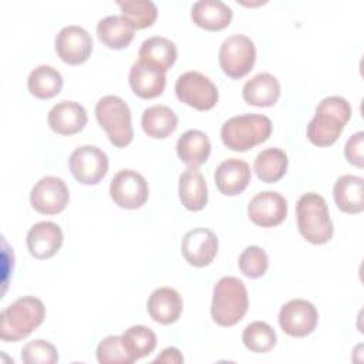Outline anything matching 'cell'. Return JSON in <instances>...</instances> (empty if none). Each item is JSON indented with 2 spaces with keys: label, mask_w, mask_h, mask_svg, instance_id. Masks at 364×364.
Returning a JSON list of instances; mask_svg holds the SVG:
<instances>
[{
  "label": "cell",
  "mask_w": 364,
  "mask_h": 364,
  "mask_svg": "<svg viewBox=\"0 0 364 364\" xmlns=\"http://www.w3.org/2000/svg\"><path fill=\"white\" fill-rule=\"evenodd\" d=\"M351 117L350 102L340 95L323 98L307 124V138L317 146L333 145Z\"/></svg>",
  "instance_id": "1"
},
{
  "label": "cell",
  "mask_w": 364,
  "mask_h": 364,
  "mask_svg": "<svg viewBox=\"0 0 364 364\" xmlns=\"http://www.w3.org/2000/svg\"><path fill=\"white\" fill-rule=\"evenodd\" d=\"M46 317L43 301L33 296L17 299L0 313V338L18 341L36 330Z\"/></svg>",
  "instance_id": "2"
},
{
  "label": "cell",
  "mask_w": 364,
  "mask_h": 364,
  "mask_svg": "<svg viewBox=\"0 0 364 364\" xmlns=\"http://www.w3.org/2000/svg\"><path fill=\"white\" fill-rule=\"evenodd\" d=\"M249 307L245 283L235 276L222 277L213 287L210 314L216 324L230 327L239 323Z\"/></svg>",
  "instance_id": "3"
},
{
  "label": "cell",
  "mask_w": 364,
  "mask_h": 364,
  "mask_svg": "<svg viewBox=\"0 0 364 364\" xmlns=\"http://www.w3.org/2000/svg\"><path fill=\"white\" fill-rule=\"evenodd\" d=\"M272 121L262 114H242L229 118L220 128L225 146L232 151L245 152L269 139Z\"/></svg>",
  "instance_id": "4"
},
{
  "label": "cell",
  "mask_w": 364,
  "mask_h": 364,
  "mask_svg": "<svg viewBox=\"0 0 364 364\" xmlns=\"http://www.w3.org/2000/svg\"><path fill=\"white\" fill-rule=\"evenodd\" d=\"M297 228L313 245H324L333 236V223L324 198L316 192L303 193L296 205Z\"/></svg>",
  "instance_id": "5"
},
{
  "label": "cell",
  "mask_w": 364,
  "mask_h": 364,
  "mask_svg": "<svg viewBox=\"0 0 364 364\" xmlns=\"http://www.w3.org/2000/svg\"><path fill=\"white\" fill-rule=\"evenodd\" d=\"M95 117L114 146L124 148L131 144L134 139L131 109L122 98L117 95L100 98L95 104Z\"/></svg>",
  "instance_id": "6"
},
{
  "label": "cell",
  "mask_w": 364,
  "mask_h": 364,
  "mask_svg": "<svg viewBox=\"0 0 364 364\" xmlns=\"http://www.w3.org/2000/svg\"><path fill=\"white\" fill-rule=\"evenodd\" d=\"M256 61V48L253 41L243 34H233L223 40L219 48V65L222 71L239 80L245 77Z\"/></svg>",
  "instance_id": "7"
},
{
  "label": "cell",
  "mask_w": 364,
  "mask_h": 364,
  "mask_svg": "<svg viewBox=\"0 0 364 364\" xmlns=\"http://www.w3.org/2000/svg\"><path fill=\"white\" fill-rule=\"evenodd\" d=\"M175 94L179 101L198 109L208 111L218 102L216 85L199 71H186L175 82Z\"/></svg>",
  "instance_id": "8"
},
{
  "label": "cell",
  "mask_w": 364,
  "mask_h": 364,
  "mask_svg": "<svg viewBox=\"0 0 364 364\" xmlns=\"http://www.w3.org/2000/svg\"><path fill=\"white\" fill-rule=\"evenodd\" d=\"M68 165L80 183L95 185L108 172V156L95 145H81L71 152Z\"/></svg>",
  "instance_id": "9"
},
{
  "label": "cell",
  "mask_w": 364,
  "mask_h": 364,
  "mask_svg": "<svg viewBox=\"0 0 364 364\" xmlns=\"http://www.w3.org/2000/svg\"><path fill=\"white\" fill-rule=\"evenodd\" d=\"M111 199L124 209L141 208L149 195L145 178L134 169H122L114 175L109 183Z\"/></svg>",
  "instance_id": "10"
},
{
  "label": "cell",
  "mask_w": 364,
  "mask_h": 364,
  "mask_svg": "<svg viewBox=\"0 0 364 364\" xmlns=\"http://www.w3.org/2000/svg\"><path fill=\"white\" fill-rule=\"evenodd\" d=\"M70 192L65 182L57 176H44L31 188L30 203L43 215H55L65 209Z\"/></svg>",
  "instance_id": "11"
},
{
  "label": "cell",
  "mask_w": 364,
  "mask_h": 364,
  "mask_svg": "<svg viewBox=\"0 0 364 364\" xmlns=\"http://www.w3.org/2000/svg\"><path fill=\"white\" fill-rule=\"evenodd\" d=\"M318 313L313 303L304 299H293L282 306L279 311V324L282 330L291 337H306L317 326Z\"/></svg>",
  "instance_id": "12"
},
{
  "label": "cell",
  "mask_w": 364,
  "mask_h": 364,
  "mask_svg": "<svg viewBox=\"0 0 364 364\" xmlns=\"http://www.w3.org/2000/svg\"><path fill=\"white\" fill-rule=\"evenodd\" d=\"M55 51L70 65L82 64L91 55L92 38L81 26H65L55 36Z\"/></svg>",
  "instance_id": "13"
},
{
  "label": "cell",
  "mask_w": 364,
  "mask_h": 364,
  "mask_svg": "<svg viewBox=\"0 0 364 364\" xmlns=\"http://www.w3.org/2000/svg\"><path fill=\"white\" fill-rule=\"evenodd\" d=\"M250 220L262 228H273L280 225L287 215L286 199L273 191L256 193L247 206Z\"/></svg>",
  "instance_id": "14"
},
{
  "label": "cell",
  "mask_w": 364,
  "mask_h": 364,
  "mask_svg": "<svg viewBox=\"0 0 364 364\" xmlns=\"http://www.w3.org/2000/svg\"><path fill=\"white\" fill-rule=\"evenodd\" d=\"M219 249L216 235L206 228L189 230L181 243V252L185 260L195 267H205L212 263Z\"/></svg>",
  "instance_id": "15"
},
{
  "label": "cell",
  "mask_w": 364,
  "mask_h": 364,
  "mask_svg": "<svg viewBox=\"0 0 364 364\" xmlns=\"http://www.w3.org/2000/svg\"><path fill=\"white\" fill-rule=\"evenodd\" d=\"M63 239V230L57 223L43 220L30 228L26 242L33 257L50 259L60 250Z\"/></svg>",
  "instance_id": "16"
},
{
  "label": "cell",
  "mask_w": 364,
  "mask_h": 364,
  "mask_svg": "<svg viewBox=\"0 0 364 364\" xmlns=\"http://www.w3.org/2000/svg\"><path fill=\"white\" fill-rule=\"evenodd\" d=\"M128 80L132 91L144 100L161 95L166 85L165 73L141 60L135 61L131 65Z\"/></svg>",
  "instance_id": "17"
},
{
  "label": "cell",
  "mask_w": 364,
  "mask_h": 364,
  "mask_svg": "<svg viewBox=\"0 0 364 364\" xmlns=\"http://www.w3.org/2000/svg\"><path fill=\"white\" fill-rule=\"evenodd\" d=\"M250 168L247 162L229 158L220 162L215 169V183L220 193L228 196L239 195L250 182Z\"/></svg>",
  "instance_id": "18"
},
{
  "label": "cell",
  "mask_w": 364,
  "mask_h": 364,
  "mask_svg": "<svg viewBox=\"0 0 364 364\" xmlns=\"http://www.w3.org/2000/svg\"><path fill=\"white\" fill-rule=\"evenodd\" d=\"M87 119L85 108L75 101H61L55 104L47 115L50 128L60 135L80 132L85 127Z\"/></svg>",
  "instance_id": "19"
},
{
  "label": "cell",
  "mask_w": 364,
  "mask_h": 364,
  "mask_svg": "<svg viewBox=\"0 0 364 364\" xmlns=\"http://www.w3.org/2000/svg\"><path fill=\"white\" fill-rule=\"evenodd\" d=\"M146 309L154 321L159 324H172L181 317L183 301L175 289L158 287L151 293Z\"/></svg>",
  "instance_id": "20"
},
{
  "label": "cell",
  "mask_w": 364,
  "mask_h": 364,
  "mask_svg": "<svg viewBox=\"0 0 364 364\" xmlns=\"http://www.w3.org/2000/svg\"><path fill=\"white\" fill-rule=\"evenodd\" d=\"M232 9L222 0H198L191 9L193 23L209 31H219L229 26Z\"/></svg>",
  "instance_id": "21"
},
{
  "label": "cell",
  "mask_w": 364,
  "mask_h": 364,
  "mask_svg": "<svg viewBox=\"0 0 364 364\" xmlns=\"http://www.w3.org/2000/svg\"><path fill=\"white\" fill-rule=\"evenodd\" d=\"M333 198L337 208L346 213H360L364 210V181L357 175L340 176L333 188Z\"/></svg>",
  "instance_id": "22"
},
{
  "label": "cell",
  "mask_w": 364,
  "mask_h": 364,
  "mask_svg": "<svg viewBox=\"0 0 364 364\" xmlns=\"http://www.w3.org/2000/svg\"><path fill=\"white\" fill-rule=\"evenodd\" d=\"M242 97L249 105L272 107L280 97V84L270 73H259L245 82Z\"/></svg>",
  "instance_id": "23"
},
{
  "label": "cell",
  "mask_w": 364,
  "mask_h": 364,
  "mask_svg": "<svg viewBox=\"0 0 364 364\" xmlns=\"http://www.w3.org/2000/svg\"><path fill=\"white\" fill-rule=\"evenodd\" d=\"M176 154L186 166L198 168L203 165L210 155V141L205 132L188 129L178 138Z\"/></svg>",
  "instance_id": "24"
},
{
  "label": "cell",
  "mask_w": 364,
  "mask_h": 364,
  "mask_svg": "<svg viewBox=\"0 0 364 364\" xmlns=\"http://www.w3.org/2000/svg\"><path fill=\"white\" fill-rule=\"evenodd\" d=\"M182 205L189 210H200L208 203V188L203 175L196 168L185 169L179 176L178 188Z\"/></svg>",
  "instance_id": "25"
},
{
  "label": "cell",
  "mask_w": 364,
  "mask_h": 364,
  "mask_svg": "<svg viewBox=\"0 0 364 364\" xmlns=\"http://www.w3.org/2000/svg\"><path fill=\"white\" fill-rule=\"evenodd\" d=\"M135 27L124 16H107L97 24L98 38L109 48L121 50L129 46Z\"/></svg>",
  "instance_id": "26"
},
{
  "label": "cell",
  "mask_w": 364,
  "mask_h": 364,
  "mask_svg": "<svg viewBox=\"0 0 364 364\" xmlns=\"http://www.w3.org/2000/svg\"><path fill=\"white\" fill-rule=\"evenodd\" d=\"M138 57L141 61L148 63L165 73L176 61L178 51L176 46L169 38L154 36L142 41Z\"/></svg>",
  "instance_id": "27"
},
{
  "label": "cell",
  "mask_w": 364,
  "mask_h": 364,
  "mask_svg": "<svg viewBox=\"0 0 364 364\" xmlns=\"http://www.w3.org/2000/svg\"><path fill=\"white\" fill-rule=\"evenodd\" d=\"M141 125L148 136L166 138L176 129L178 117L166 105H152L142 112Z\"/></svg>",
  "instance_id": "28"
},
{
  "label": "cell",
  "mask_w": 364,
  "mask_h": 364,
  "mask_svg": "<svg viewBox=\"0 0 364 364\" xmlns=\"http://www.w3.org/2000/svg\"><path fill=\"white\" fill-rule=\"evenodd\" d=\"M28 91L40 98L48 100L57 95L63 88V75L51 65L36 67L27 78Z\"/></svg>",
  "instance_id": "29"
},
{
  "label": "cell",
  "mask_w": 364,
  "mask_h": 364,
  "mask_svg": "<svg viewBox=\"0 0 364 364\" xmlns=\"http://www.w3.org/2000/svg\"><path fill=\"white\" fill-rule=\"evenodd\" d=\"M287 155L280 148H267L257 154L255 159V172L262 182H277L287 169Z\"/></svg>",
  "instance_id": "30"
},
{
  "label": "cell",
  "mask_w": 364,
  "mask_h": 364,
  "mask_svg": "<svg viewBox=\"0 0 364 364\" xmlns=\"http://www.w3.org/2000/svg\"><path fill=\"white\" fill-rule=\"evenodd\" d=\"M121 337L127 350L135 360L148 355L156 347V336L146 326H131L122 333Z\"/></svg>",
  "instance_id": "31"
},
{
  "label": "cell",
  "mask_w": 364,
  "mask_h": 364,
  "mask_svg": "<svg viewBox=\"0 0 364 364\" xmlns=\"http://www.w3.org/2000/svg\"><path fill=\"white\" fill-rule=\"evenodd\" d=\"M117 4L122 10V16L135 27H151L158 16L156 4L151 0H118Z\"/></svg>",
  "instance_id": "32"
},
{
  "label": "cell",
  "mask_w": 364,
  "mask_h": 364,
  "mask_svg": "<svg viewBox=\"0 0 364 364\" xmlns=\"http://www.w3.org/2000/svg\"><path fill=\"white\" fill-rule=\"evenodd\" d=\"M243 344L253 353H267L277 341L276 331L264 321H253L247 324L242 334Z\"/></svg>",
  "instance_id": "33"
},
{
  "label": "cell",
  "mask_w": 364,
  "mask_h": 364,
  "mask_svg": "<svg viewBox=\"0 0 364 364\" xmlns=\"http://www.w3.org/2000/svg\"><path fill=\"white\" fill-rule=\"evenodd\" d=\"M97 360L101 364H131L135 358L127 350L121 336H108L97 347Z\"/></svg>",
  "instance_id": "34"
},
{
  "label": "cell",
  "mask_w": 364,
  "mask_h": 364,
  "mask_svg": "<svg viewBox=\"0 0 364 364\" xmlns=\"http://www.w3.org/2000/svg\"><path fill=\"white\" fill-rule=\"evenodd\" d=\"M239 269L240 272L250 277H262L269 266V259L266 252L259 246H247L239 256Z\"/></svg>",
  "instance_id": "35"
},
{
  "label": "cell",
  "mask_w": 364,
  "mask_h": 364,
  "mask_svg": "<svg viewBox=\"0 0 364 364\" xmlns=\"http://www.w3.org/2000/svg\"><path fill=\"white\" fill-rule=\"evenodd\" d=\"M21 360L26 364H54L58 361V353L50 341L37 338L23 347Z\"/></svg>",
  "instance_id": "36"
},
{
  "label": "cell",
  "mask_w": 364,
  "mask_h": 364,
  "mask_svg": "<svg viewBox=\"0 0 364 364\" xmlns=\"http://www.w3.org/2000/svg\"><path fill=\"white\" fill-rule=\"evenodd\" d=\"M363 146H364V132L363 131L353 134L344 146L346 159L358 168H363V165H364V156H363L364 148Z\"/></svg>",
  "instance_id": "37"
},
{
  "label": "cell",
  "mask_w": 364,
  "mask_h": 364,
  "mask_svg": "<svg viewBox=\"0 0 364 364\" xmlns=\"http://www.w3.org/2000/svg\"><path fill=\"white\" fill-rule=\"evenodd\" d=\"M183 357L181 351L175 347H168L165 348L155 360L154 363H182Z\"/></svg>",
  "instance_id": "38"
}]
</instances>
